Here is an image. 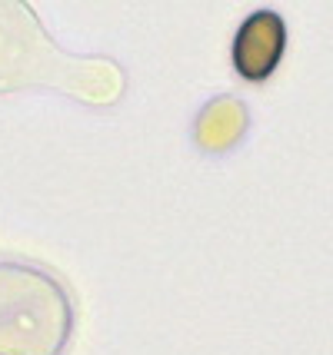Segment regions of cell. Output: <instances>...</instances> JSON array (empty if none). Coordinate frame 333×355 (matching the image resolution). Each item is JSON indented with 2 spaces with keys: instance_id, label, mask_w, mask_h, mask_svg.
Instances as JSON below:
<instances>
[{
  "instance_id": "6da1fadb",
  "label": "cell",
  "mask_w": 333,
  "mask_h": 355,
  "mask_svg": "<svg viewBox=\"0 0 333 355\" xmlns=\"http://www.w3.org/2000/svg\"><path fill=\"white\" fill-rule=\"evenodd\" d=\"M286 50V24L277 10H257L240 24L234 37V67L243 80L260 83L273 77Z\"/></svg>"
}]
</instances>
